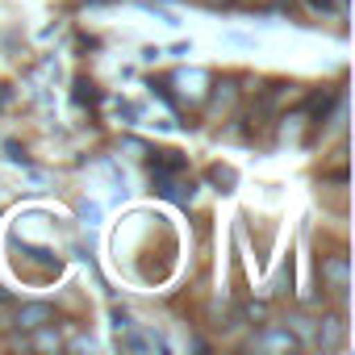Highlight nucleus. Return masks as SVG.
<instances>
[{
  "label": "nucleus",
  "mask_w": 355,
  "mask_h": 355,
  "mask_svg": "<svg viewBox=\"0 0 355 355\" xmlns=\"http://www.w3.org/2000/svg\"><path fill=\"white\" fill-rule=\"evenodd\" d=\"M46 318H51L46 305H26V309H21V326H42Z\"/></svg>",
  "instance_id": "f257e3e1"
},
{
  "label": "nucleus",
  "mask_w": 355,
  "mask_h": 355,
  "mask_svg": "<svg viewBox=\"0 0 355 355\" xmlns=\"http://www.w3.org/2000/svg\"><path fill=\"white\" fill-rule=\"evenodd\" d=\"M326 272H330L334 288H347V259H343V255H338V259H330V263H326Z\"/></svg>",
  "instance_id": "f03ea898"
}]
</instances>
